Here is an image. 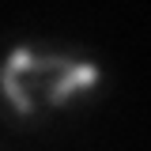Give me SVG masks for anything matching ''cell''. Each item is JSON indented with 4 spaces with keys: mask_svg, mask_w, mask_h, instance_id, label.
<instances>
[{
    "mask_svg": "<svg viewBox=\"0 0 151 151\" xmlns=\"http://www.w3.org/2000/svg\"><path fill=\"white\" fill-rule=\"evenodd\" d=\"M0 91L8 94V102H12V106H15L23 117H30V113H34V98H30V94H27V87L19 83V76H15V72H8L4 64H0Z\"/></svg>",
    "mask_w": 151,
    "mask_h": 151,
    "instance_id": "2",
    "label": "cell"
},
{
    "mask_svg": "<svg viewBox=\"0 0 151 151\" xmlns=\"http://www.w3.org/2000/svg\"><path fill=\"white\" fill-rule=\"evenodd\" d=\"M98 79H102L98 64H91V60H76L72 68H64V72H60L57 83L45 87V102H49V106H60V102H68L79 87H94Z\"/></svg>",
    "mask_w": 151,
    "mask_h": 151,
    "instance_id": "1",
    "label": "cell"
},
{
    "mask_svg": "<svg viewBox=\"0 0 151 151\" xmlns=\"http://www.w3.org/2000/svg\"><path fill=\"white\" fill-rule=\"evenodd\" d=\"M30 64H34V53H30V49H23V45H19V49H12V57H8V60H4V68H8V72H30Z\"/></svg>",
    "mask_w": 151,
    "mask_h": 151,
    "instance_id": "3",
    "label": "cell"
}]
</instances>
